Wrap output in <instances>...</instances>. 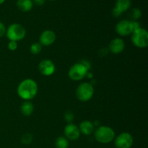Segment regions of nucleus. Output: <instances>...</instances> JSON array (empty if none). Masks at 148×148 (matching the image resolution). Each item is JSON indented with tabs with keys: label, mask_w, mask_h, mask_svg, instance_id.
Wrapping results in <instances>:
<instances>
[{
	"label": "nucleus",
	"mask_w": 148,
	"mask_h": 148,
	"mask_svg": "<svg viewBox=\"0 0 148 148\" xmlns=\"http://www.w3.org/2000/svg\"><path fill=\"white\" fill-rule=\"evenodd\" d=\"M38 85L33 79H25L22 81L17 87V94L22 99L30 101L37 95Z\"/></svg>",
	"instance_id": "1"
},
{
	"label": "nucleus",
	"mask_w": 148,
	"mask_h": 148,
	"mask_svg": "<svg viewBox=\"0 0 148 148\" xmlns=\"http://www.w3.org/2000/svg\"><path fill=\"white\" fill-rule=\"evenodd\" d=\"M90 66V64L87 61H82L75 64L69 68L68 76L74 81L81 80L88 75Z\"/></svg>",
	"instance_id": "2"
},
{
	"label": "nucleus",
	"mask_w": 148,
	"mask_h": 148,
	"mask_svg": "<svg viewBox=\"0 0 148 148\" xmlns=\"http://www.w3.org/2000/svg\"><path fill=\"white\" fill-rule=\"evenodd\" d=\"M94 137L97 142L102 144H108L115 138V132L112 128L107 126L98 127L94 132Z\"/></svg>",
	"instance_id": "3"
},
{
	"label": "nucleus",
	"mask_w": 148,
	"mask_h": 148,
	"mask_svg": "<svg viewBox=\"0 0 148 148\" xmlns=\"http://www.w3.org/2000/svg\"><path fill=\"white\" fill-rule=\"evenodd\" d=\"M5 35L10 40L17 42L25 37L26 30L22 25L14 23L7 27Z\"/></svg>",
	"instance_id": "4"
},
{
	"label": "nucleus",
	"mask_w": 148,
	"mask_h": 148,
	"mask_svg": "<svg viewBox=\"0 0 148 148\" xmlns=\"http://www.w3.org/2000/svg\"><path fill=\"white\" fill-rule=\"evenodd\" d=\"M132 41L137 48L143 49L148 46V33L144 28H139L132 33Z\"/></svg>",
	"instance_id": "5"
},
{
	"label": "nucleus",
	"mask_w": 148,
	"mask_h": 148,
	"mask_svg": "<svg viewBox=\"0 0 148 148\" xmlns=\"http://www.w3.org/2000/svg\"><path fill=\"white\" fill-rule=\"evenodd\" d=\"M94 94V88L90 83L83 82L77 87L76 95L78 100L82 102H86L92 98Z\"/></svg>",
	"instance_id": "6"
},
{
	"label": "nucleus",
	"mask_w": 148,
	"mask_h": 148,
	"mask_svg": "<svg viewBox=\"0 0 148 148\" xmlns=\"http://www.w3.org/2000/svg\"><path fill=\"white\" fill-rule=\"evenodd\" d=\"M133 142V137L130 133L122 132L117 136L114 144L116 148H131Z\"/></svg>",
	"instance_id": "7"
},
{
	"label": "nucleus",
	"mask_w": 148,
	"mask_h": 148,
	"mask_svg": "<svg viewBox=\"0 0 148 148\" xmlns=\"http://www.w3.org/2000/svg\"><path fill=\"white\" fill-rule=\"evenodd\" d=\"M38 70L44 76H51L56 70L54 63L49 59H44L40 62L38 65Z\"/></svg>",
	"instance_id": "8"
},
{
	"label": "nucleus",
	"mask_w": 148,
	"mask_h": 148,
	"mask_svg": "<svg viewBox=\"0 0 148 148\" xmlns=\"http://www.w3.org/2000/svg\"><path fill=\"white\" fill-rule=\"evenodd\" d=\"M64 135L68 140H77L80 136L79 127L72 123H69L64 128Z\"/></svg>",
	"instance_id": "9"
},
{
	"label": "nucleus",
	"mask_w": 148,
	"mask_h": 148,
	"mask_svg": "<svg viewBox=\"0 0 148 148\" xmlns=\"http://www.w3.org/2000/svg\"><path fill=\"white\" fill-rule=\"evenodd\" d=\"M116 32L121 36H127L132 34V30L131 21L127 20H121L116 25Z\"/></svg>",
	"instance_id": "10"
},
{
	"label": "nucleus",
	"mask_w": 148,
	"mask_h": 148,
	"mask_svg": "<svg viewBox=\"0 0 148 148\" xmlns=\"http://www.w3.org/2000/svg\"><path fill=\"white\" fill-rule=\"evenodd\" d=\"M56 34L50 30H44L40 36V43L42 46H49L53 44L56 40Z\"/></svg>",
	"instance_id": "11"
},
{
	"label": "nucleus",
	"mask_w": 148,
	"mask_h": 148,
	"mask_svg": "<svg viewBox=\"0 0 148 148\" xmlns=\"http://www.w3.org/2000/svg\"><path fill=\"white\" fill-rule=\"evenodd\" d=\"M124 48H125V43L124 40L119 38H116L110 42L108 51L113 53L118 54L124 51Z\"/></svg>",
	"instance_id": "12"
},
{
	"label": "nucleus",
	"mask_w": 148,
	"mask_h": 148,
	"mask_svg": "<svg viewBox=\"0 0 148 148\" xmlns=\"http://www.w3.org/2000/svg\"><path fill=\"white\" fill-rule=\"evenodd\" d=\"M94 127H95V125L93 123L88 121V120H85V121H82L79 124V130L82 134H85V135H90L94 132Z\"/></svg>",
	"instance_id": "13"
},
{
	"label": "nucleus",
	"mask_w": 148,
	"mask_h": 148,
	"mask_svg": "<svg viewBox=\"0 0 148 148\" xmlns=\"http://www.w3.org/2000/svg\"><path fill=\"white\" fill-rule=\"evenodd\" d=\"M34 111V106L29 101H25L20 106V111L25 116H30Z\"/></svg>",
	"instance_id": "14"
},
{
	"label": "nucleus",
	"mask_w": 148,
	"mask_h": 148,
	"mask_svg": "<svg viewBox=\"0 0 148 148\" xmlns=\"http://www.w3.org/2000/svg\"><path fill=\"white\" fill-rule=\"evenodd\" d=\"M33 6V3L32 0H17V7L20 11L29 12L32 10Z\"/></svg>",
	"instance_id": "15"
},
{
	"label": "nucleus",
	"mask_w": 148,
	"mask_h": 148,
	"mask_svg": "<svg viewBox=\"0 0 148 148\" xmlns=\"http://www.w3.org/2000/svg\"><path fill=\"white\" fill-rule=\"evenodd\" d=\"M131 7V0H117L115 8L117 9L122 14L127 11Z\"/></svg>",
	"instance_id": "16"
},
{
	"label": "nucleus",
	"mask_w": 148,
	"mask_h": 148,
	"mask_svg": "<svg viewBox=\"0 0 148 148\" xmlns=\"http://www.w3.org/2000/svg\"><path fill=\"white\" fill-rule=\"evenodd\" d=\"M69 140L65 137H59L55 142V146L56 148H69Z\"/></svg>",
	"instance_id": "17"
},
{
	"label": "nucleus",
	"mask_w": 148,
	"mask_h": 148,
	"mask_svg": "<svg viewBox=\"0 0 148 148\" xmlns=\"http://www.w3.org/2000/svg\"><path fill=\"white\" fill-rule=\"evenodd\" d=\"M42 45L40 43H34L33 44H31L30 47V53H33V54L36 55L38 54L39 53H40V51H42Z\"/></svg>",
	"instance_id": "18"
},
{
	"label": "nucleus",
	"mask_w": 148,
	"mask_h": 148,
	"mask_svg": "<svg viewBox=\"0 0 148 148\" xmlns=\"http://www.w3.org/2000/svg\"><path fill=\"white\" fill-rule=\"evenodd\" d=\"M33 141V136L30 133H25L21 137V143L23 145H29Z\"/></svg>",
	"instance_id": "19"
},
{
	"label": "nucleus",
	"mask_w": 148,
	"mask_h": 148,
	"mask_svg": "<svg viewBox=\"0 0 148 148\" xmlns=\"http://www.w3.org/2000/svg\"><path fill=\"white\" fill-rule=\"evenodd\" d=\"M130 16L134 20V21H136L137 20L140 19L142 16V12L140 9L138 8H134L131 11L130 13Z\"/></svg>",
	"instance_id": "20"
},
{
	"label": "nucleus",
	"mask_w": 148,
	"mask_h": 148,
	"mask_svg": "<svg viewBox=\"0 0 148 148\" xmlns=\"http://www.w3.org/2000/svg\"><path fill=\"white\" fill-rule=\"evenodd\" d=\"M74 117H75L74 114L72 112H71V111H67V112H66V114L64 115L65 120H66V122L69 123L72 122V120L74 119Z\"/></svg>",
	"instance_id": "21"
},
{
	"label": "nucleus",
	"mask_w": 148,
	"mask_h": 148,
	"mask_svg": "<svg viewBox=\"0 0 148 148\" xmlns=\"http://www.w3.org/2000/svg\"><path fill=\"white\" fill-rule=\"evenodd\" d=\"M8 49L11 51H15L17 49V42L10 40L8 43Z\"/></svg>",
	"instance_id": "22"
},
{
	"label": "nucleus",
	"mask_w": 148,
	"mask_h": 148,
	"mask_svg": "<svg viewBox=\"0 0 148 148\" xmlns=\"http://www.w3.org/2000/svg\"><path fill=\"white\" fill-rule=\"evenodd\" d=\"M131 26H132V33L141 27H140V23H137V21H131Z\"/></svg>",
	"instance_id": "23"
},
{
	"label": "nucleus",
	"mask_w": 148,
	"mask_h": 148,
	"mask_svg": "<svg viewBox=\"0 0 148 148\" xmlns=\"http://www.w3.org/2000/svg\"><path fill=\"white\" fill-rule=\"evenodd\" d=\"M6 30H7V29H6L4 23L0 22V38L3 37L6 34Z\"/></svg>",
	"instance_id": "24"
},
{
	"label": "nucleus",
	"mask_w": 148,
	"mask_h": 148,
	"mask_svg": "<svg viewBox=\"0 0 148 148\" xmlns=\"http://www.w3.org/2000/svg\"><path fill=\"white\" fill-rule=\"evenodd\" d=\"M112 14L114 16V17H119V16H121L122 14H121V13L117 9H116L115 7H114V8L112 10Z\"/></svg>",
	"instance_id": "25"
},
{
	"label": "nucleus",
	"mask_w": 148,
	"mask_h": 148,
	"mask_svg": "<svg viewBox=\"0 0 148 148\" xmlns=\"http://www.w3.org/2000/svg\"><path fill=\"white\" fill-rule=\"evenodd\" d=\"M108 50L107 49H101V50L99 51V55L100 56H101V57H103V56H105L108 53Z\"/></svg>",
	"instance_id": "26"
},
{
	"label": "nucleus",
	"mask_w": 148,
	"mask_h": 148,
	"mask_svg": "<svg viewBox=\"0 0 148 148\" xmlns=\"http://www.w3.org/2000/svg\"><path fill=\"white\" fill-rule=\"evenodd\" d=\"M32 1L38 6H41L45 3V0H32Z\"/></svg>",
	"instance_id": "27"
},
{
	"label": "nucleus",
	"mask_w": 148,
	"mask_h": 148,
	"mask_svg": "<svg viewBox=\"0 0 148 148\" xmlns=\"http://www.w3.org/2000/svg\"><path fill=\"white\" fill-rule=\"evenodd\" d=\"M4 1H5V0H0V4H3V3H4Z\"/></svg>",
	"instance_id": "28"
},
{
	"label": "nucleus",
	"mask_w": 148,
	"mask_h": 148,
	"mask_svg": "<svg viewBox=\"0 0 148 148\" xmlns=\"http://www.w3.org/2000/svg\"><path fill=\"white\" fill-rule=\"evenodd\" d=\"M50 1H55V0H50Z\"/></svg>",
	"instance_id": "29"
}]
</instances>
